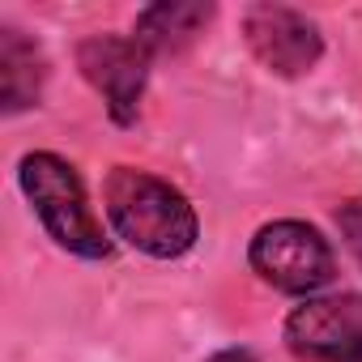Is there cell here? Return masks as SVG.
<instances>
[{
  "instance_id": "4",
  "label": "cell",
  "mask_w": 362,
  "mask_h": 362,
  "mask_svg": "<svg viewBox=\"0 0 362 362\" xmlns=\"http://www.w3.org/2000/svg\"><path fill=\"white\" fill-rule=\"evenodd\" d=\"M286 349L303 362H362V294H311L286 315Z\"/></svg>"
},
{
  "instance_id": "7",
  "label": "cell",
  "mask_w": 362,
  "mask_h": 362,
  "mask_svg": "<svg viewBox=\"0 0 362 362\" xmlns=\"http://www.w3.org/2000/svg\"><path fill=\"white\" fill-rule=\"evenodd\" d=\"M47 81V56L18 26H0V111L18 115L39 107Z\"/></svg>"
},
{
  "instance_id": "1",
  "label": "cell",
  "mask_w": 362,
  "mask_h": 362,
  "mask_svg": "<svg viewBox=\"0 0 362 362\" xmlns=\"http://www.w3.org/2000/svg\"><path fill=\"white\" fill-rule=\"evenodd\" d=\"M103 201H107L111 230L141 256L179 260L197 247L201 218H197L192 201L162 175H149L136 166H115L107 175Z\"/></svg>"
},
{
  "instance_id": "8",
  "label": "cell",
  "mask_w": 362,
  "mask_h": 362,
  "mask_svg": "<svg viewBox=\"0 0 362 362\" xmlns=\"http://www.w3.org/2000/svg\"><path fill=\"white\" fill-rule=\"evenodd\" d=\"M214 5L201 0H166V5H149L136 13V30L132 39L149 52V56H175L184 52L209 22H214Z\"/></svg>"
},
{
  "instance_id": "5",
  "label": "cell",
  "mask_w": 362,
  "mask_h": 362,
  "mask_svg": "<svg viewBox=\"0 0 362 362\" xmlns=\"http://www.w3.org/2000/svg\"><path fill=\"white\" fill-rule=\"evenodd\" d=\"M149 60L153 56L132 35H94L77 47V69L103 94L115 124L136 119L141 98H145V81H149Z\"/></svg>"
},
{
  "instance_id": "3",
  "label": "cell",
  "mask_w": 362,
  "mask_h": 362,
  "mask_svg": "<svg viewBox=\"0 0 362 362\" xmlns=\"http://www.w3.org/2000/svg\"><path fill=\"white\" fill-rule=\"evenodd\" d=\"M247 264L264 286L281 294H303V298H311L337 277L332 243L311 222H298V218L264 222L247 243Z\"/></svg>"
},
{
  "instance_id": "6",
  "label": "cell",
  "mask_w": 362,
  "mask_h": 362,
  "mask_svg": "<svg viewBox=\"0 0 362 362\" xmlns=\"http://www.w3.org/2000/svg\"><path fill=\"white\" fill-rule=\"evenodd\" d=\"M243 39L252 56L277 77H303L324 56L320 26L290 5H252L243 13Z\"/></svg>"
},
{
  "instance_id": "9",
  "label": "cell",
  "mask_w": 362,
  "mask_h": 362,
  "mask_svg": "<svg viewBox=\"0 0 362 362\" xmlns=\"http://www.w3.org/2000/svg\"><path fill=\"white\" fill-rule=\"evenodd\" d=\"M337 226H341V239H345V247L358 256V264H362V197L358 201H345L341 209H337Z\"/></svg>"
},
{
  "instance_id": "2",
  "label": "cell",
  "mask_w": 362,
  "mask_h": 362,
  "mask_svg": "<svg viewBox=\"0 0 362 362\" xmlns=\"http://www.w3.org/2000/svg\"><path fill=\"white\" fill-rule=\"evenodd\" d=\"M18 184H22L30 209L39 214V222L56 247H64L81 260H107L111 256V239H107L98 214L90 209L86 184H81V175L69 158H60L52 149L26 153L18 162Z\"/></svg>"
},
{
  "instance_id": "10",
  "label": "cell",
  "mask_w": 362,
  "mask_h": 362,
  "mask_svg": "<svg viewBox=\"0 0 362 362\" xmlns=\"http://www.w3.org/2000/svg\"><path fill=\"white\" fill-rule=\"evenodd\" d=\"M209 362H256V354H252V349H239V345H230V349H218Z\"/></svg>"
}]
</instances>
